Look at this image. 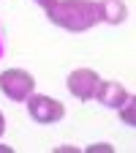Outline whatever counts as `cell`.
<instances>
[{
  "mask_svg": "<svg viewBox=\"0 0 136 153\" xmlns=\"http://www.w3.org/2000/svg\"><path fill=\"white\" fill-rule=\"evenodd\" d=\"M46 19L68 33H85L98 25V3L95 0H41Z\"/></svg>",
  "mask_w": 136,
  "mask_h": 153,
  "instance_id": "cell-1",
  "label": "cell"
},
{
  "mask_svg": "<svg viewBox=\"0 0 136 153\" xmlns=\"http://www.w3.org/2000/svg\"><path fill=\"white\" fill-rule=\"evenodd\" d=\"M25 107H27V115L30 120L38 123V126H52V123H60L65 118V104L54 96H46V93H30L25 99Z\"/></svg>",
  "mask_w": 136,
  "mask_h": 153,
  "instance_id": "cell-2",
  "label": "cell"
},
{
  "mask_svg": "<svg viewBox=\"0 0 136 153\" xmlns=\"http://www.w3.org/2000/svg\"><path fill=\"white\" fill-rule=\"evenodd\" d=\"M35 90V76L27 68H6L0 74V93L14 104H25V99Z\"/></svg>",
  "mask_w": 136,
  "mask_h": 153,
  "instance_id": "cell-3",
  "label": "cell"
},
{
  "mask_svg": "<svg viewBox=\"0 0 136 153\" xmlns=\"http://www.w3.org/2000/svg\"><path fill=\"white\" fill-rule=\"evenodd\" d=\"M98 82H101V74L95 68H87V66L74 68L65 76V88H68V93L76 101H93L95 90H98Z\"/></svg>",
  "mask_w": 136,
  "mask_h": 153,
  "instance_id": "cell-4",
  "label": "cell"
},
{
  "mask_svg": "<svg viewBox=\"0 0 136 153\" xmlns=\"http://www.w3.org/2000/svg\"><path fill=\"white\" fill-rule=\"evenodd\" d=\"M128 93L131 90L123 82H117V79H101L98 82V90H95V96H93V101H98L106 109H117L128 99Z\"/></svg>",
  "mask_w": 136,
  "mask_h": 153,
  "instance_id": "cell-5",
  "label": "cell"
},
{
  "mask_svg": "<svg viewBox=\"0 0 136 153\" xmlns=\"http://www.w3.org/2000/svg\"><path fill=\"white\" fill-rule=\"evenodd\" d=\"M98 3V22L104 25H123L128 19L125 0H95Z\"/></svg>",
  "mask_w": 136,
  "mask_h": 153,
  "instance_id": "cell-6",
  "label": "cell"
},
{
  "mask_svg": "<svg viewBox=\"0 0 136 153\" xmlns=\"http://www.w3.org/2000/svg\"><path fill=\"white\" fill-rule=\"evenodd\" d=\"M117 112V118H120V123H125V126H136V96L133 93H128V99L114 109Z\"/></svg>",
  "mask_w": 136,
  "mask_h": 153,
  "instance_id": "cell-7",
  "label": "cell"
},
{
  "mask_svg": "<svg viewBox=\"0 0 136 153\" xmlns=\"http://www.w3.org/2000/svg\"><path fill=\"white\" fill-rule=\"evenodd\" d=\"M85 153H114V145H109V142H93V145L85 148Z\"/></svg>",
  "mask_w": 136,
  "mask_h": 153,
  "instance_id": "cell-8",
  "label": "cell"
},
{
  "mask_svg": "<svg viewBox=\"0 0 136 153\" xmlns=\"http://www.w3.org/2000/svg\"><path fill=\"white\" fill-rule=\"evenodd\" d=\"M54 153H79V148L76 145H60V148H54Z\"/></svg>",
  "mask_w": 136,
  "mask_h": 153,
  "instance_id": "cell-9",
  "label": "cell"
},
{
  "mask_svg": "<svg viewBox=\"0 0 136 153\" xmlns=\"http://www.w3.org/2000/svg\"><path fill=\"white\" fill-rule=\"evenodd\" d=\"M3 52H6V30L0 25V57H3Z\"/></svg>",
  "mask_w": 136,
  "mask_h": 153,
  "instance_id": "cell-10",
  "label": "cell"
},
{
  "mask_svg": "<svg viewBox=\"0 0 136 153\" xmlns=\"http://www.w3.org/2000/svg\"><path fill=\"white\" fill-rule=\"evenodd\" d=\"M6 134V115H3V109H0V137Z\"/></svg>",
  "mask_w": 136,
  "mask_h": 153,
  "instance_id": "cell-11",
  "label": "cell"
},
{
  "mask_svg": "<svg viewBox=\"0 0 136 153\" xmlns=\"http://www.w3.org/2000/svg\"><path fill=\"white\" fill-rule=\"evenodd\" d=\"M0 153H14V148L11 145H0Z\"/></svg>",
  "mask_w": 136,
  "mask_h": 153,
  "instance_id": "cell-12",
  "label": "cell"
},
{
  "mask_svg": "<svg viewBox=\"0 0 136 153\" xmlns=\"http://www.w3.org/2000/svg\"><path fill=\"white\" fill-rule=\"evenodd\" d=\"M35 3H41V0H35Z\"/></svg>",
  "mask_w": 136,
  "mask_h": 153,
  "instance_id": "cell-13",
  "label": "cell"
}]
</instances>
